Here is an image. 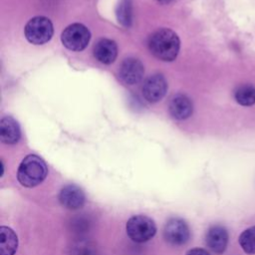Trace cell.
Listing matches in <instances>:
<instances>
[{
    "label": "cell",
    "instance_id": "cell-6",
    "mask_svg": "<svg viewBox=\"0 0 255 255\" xmlns=\"http://www.w3.org/2000/svg\"><path fill=\"white\" fill-rule=\"evenodd\" d=\"M164 239L173 246L185 244L190 237V230L187 223L181 218H170L163 229Z\"/></svg>",
    "mask_w": 255,
    "mask_h": 255
},
{
    "label": "cell",
    "instance_id": "cell-1",
    "mask_svg": "<svg viewBox=\"0 0 255 255\" xmlns=\"http://www.w3.org/2000/svg\"><path fill=\"white\" fill-rule=\"evenodd\" d=\"M180 42L178 36L170 29H159L151 34L148 48L151 54L162 61H172L179 52Z\"/></svg>",
    "mask_w": 255,
    "mask_h": 255
},
{
    "label": "cell",
    "instance_id": "cell-20",
    "mask_svg": "<svg viewBox=\"0 0 255 255\" xmlns=\"http://www.w3.org/2000/svg\"><path fill=\"white\" fill-rule=\"evenodd\" d=\"M186 255H209V253L203 248H192L187 251Z\"/></svg>",
    "mask_w": 255,
    "mask_h": 255
},
{
    "label": "cell",
    "instance_id": "cell-7",
    "mask_svg": "<svg viewBox=\"0 0 255 255\" xmlns=\"http://www.w3.org/2000/svg\"><path fill=\"white\" fill-rule=\"evenodd\" d=\"M61 205L70 210H76L84 206L86 195L83 189L76 184L65 185L59 193Z\"/></svg>",
    "mask_w": 255,
    "mask_h": 255
},
{
    "label": "cell",
    "instance_id": "cell-2",
    "mask_svg": "<svg viewBox=\"0 0 255 255\" xmlns=\"http://www.w3.org/2000/svg\"><path fill=\"white\" fill-rule=\"evenodd\" d=\"M48 174V167L43 158L36 154H29L21 161L17 179L25 187H35L42 183Z\"/></svg>",
    "mask_w": 255,
    "mask_h": 255
},
{
    "label": "cell",
    "instance_id": "cell-16",
    "mask_svg": "<svg viewBox=\"0 0 255 255\" xmlns=\"http://www.w3.org/2000/svg\"><path fill=\"white\" fill-rule=\"evenodd\" d=\"M242 250L250 255L255 254V225L245 229L238 238Z\"/></svg>",
    "mask_w": 255,
    "mask_h": 255
},
{
    "label": "cell",
    "instance_id": "cell-4",
    "mask_svg": "<svg viewBox=\"0 0 255 255\" xmlns=\"http://www.w3.org/2000/svg\"><path fill=\"white\" fill-rule=\"evenodd\" d=\"M53 24L47 17L37 16L29 20L25 26L27 40L35 45H42L48 42L53 36Z\"/></svg>",
    "mask_w": 255,
    "mask_h": 255
},
{
    "label": "cell",
    "instance_id": "cell-19",
    "mask_svg": "<svg viewBox=\"0 0 255 255\" xmlns=\"http://www.w3.org/2000/svg\"><path fill=\"white\" fill-rule=\"evenodd\" d=\"M75 227H76V232L78 233H82L84 231H86L87 229H89L90 226V221L87 218H76L73 223H72Z\"/></svg>",
    "mask_w": 255,
    "mask_h": 255
},
{
    "label": "cell",
    "instance_id": "cell-3",
    "mask_svg": "<svg viewBox=\"0 0 255 255\" xmlns=\"http://www.w3.org/2000/svg\"><path fill=\"white\" fill-rule=\"evenodd\" d=\"M126 230L130 240L136 243H143L150 240L155 235L156 225L150 217L137 214L128 220Z\"/></svg>",
    "mask_w": 255,
    "mask_h": 255
},
{
    "label": "cell",
    "instance_id": "cell-17",
    "mask_svg": "<svg viewBox=\"0 0 255 255\" xmlns=\"http://www.w3.org/2000/svg\"><path fill=\"white\" fill-rule=\"evenodd\" d=\"M117 17L119 22L125 26L128 27L131 23V5L129 0H122L117 9Z\"/></svg>",
    "mask_w": 255,
    "mask_h": 255
},
{
    "label": "cell",
    "instance_id": "cell-14",
    "mask_svg": "<svg viewBox=\"0 0 255 255\" xmlns=\"http://www.w3.org/2000/svg\"><path fill=\"white\" fill-rule=\"evenodd\" d=\"M18 248V236L8 227H0V255H14Z\"/></svg>",
    "mask_w": 255,
    "mask_h": 255
},
{
    "label": "cell",
    "instance_id": "cell-8",
    "mask_svg": "<svg viewBox=\"0 0 255 255\" xmlns=\"http://www.w3.org/2000/svg\"><path fill=\"white\" fill-rule=\"evenodd\" d=\"M167 90V84L163 76L159 74L148 77L142 87V95L146 101L150 103H156L160 101Z\"/></svg>",
    "mask_w": 255,
    "mask_h": 255
},
{
    "label": "cell",
    "instance_id": "cell-5",
    "mask_svg": "<svg viewBox=\"0 0 255 255\" xmlns=\"http://www.w3.org/2000/svg\"><path fill=\"white\" fill-rule=\"evenodd\" d=\"M91 34L89 29L80 23L68 26L62 33V43L66 48L72 51L84 50L90 42Z\"/></svg>",
    "mask_w": 255,
    "mask_h": 255
},
{
    "label": "cell",
    "instance_id": "cell-18",
    "mask_svg": "<svg viewBox=\"0 0 255 255\" xmlns=\"http://www.w3.org/2000/svg\"><path fill=\"white\" fill-rule=\"evenodd\" d=\"M71 255H98V254H97V250L94 248V246L91 243L81 239L80 241L76 242L72 247Z\"/></svg>",
    "mask_w": 255,
    "mask_h": 255
},
{
    "label": "cell",
    "instance_id": "cell-11",
    "mask_svg": "<svg viewBox=\"0 0 255 255\" xmlns=\"http://www.w3.org/2000/svg\"><path fill=\"white\" fill-rule=\"evenodd\" d=\"M168 109L172 118L176 120H184L191 116L193 106L188 97L179 94L171 99Z\"/></svg>",
    "mask_w": 255,
    "mask_h": 255
},
{
    "label": "cell",
    "instance_id": "cell-9",
    "mask_svg": "<svg viewBox=\"0 0 255 255\" xmlns=\"http://www.w3.org/2000/svg\"><path fill=\"white\" fill-rule=\"evenodd\" d=\"M144 73L141 62L134 58L126 59L120 68V78L127 85H134L140 82Z\"/></svg>",
    "mask_w": 255,
    "mask_h": 255
},
{
    "label": "cell",
    "instance_id": "cell-12",
    "mask_svg": "<svg viewBox=\"0 0 255 255\" xmlns=\"http://www.w3.org/2000/svg\"><path fill=\"white\" fill-rule=\"evenodd\" d=\"M96 59L103 64L113 63L118 55V47L115 41L111 39H101L94 48Z\"/></svg>",
    "mask_w": 255,
    "mask_h": 255
},
{
    "label": "cell",
    "instance_id": "cell-13",
    "mask_svg": "<svg viewBox=\"0 0 255 255\" xmlns=\"http://www.w3.org/2000/svg\"><path fill=\"white\" fill-rule=\"evenodd\" d=\"M21 136L18 123L11 117H4L0 121V139L6 144L16 143Z\"/></svg>",
    "mask_w": 255,
    "mask_h": 255
},
{
    "label": "cell",
    "instance_id": "cell-15",
    "mask_svg": "<svg viewBox=\"0 0 255 255\" xmlns=\"http://www.w3.org/2000/svg\"><path fill=\"white\" fill-rule=\"evenodd\" d=\"M234 98L236 102L245 107H249L255 104V87L250 84H244L239 86L234 92Z\"/></svg>",
    "mask_w": 255,
    "mask_h": 255
},
{
    "label": "cell",
    "instance_id": "cell-10",
    "mask_svg": "<svg viewBox=\"0 0 255 255\" xmlns=\"http://www.w3.org/2000/svg\"><path fill=\"white\" fill-rule=\"evenodd\" d=\"M205 240L211 251L216 254H222L228 244V232L221 225H213L208 229Z\"/></svg>",
    "mask_w": 255,
    "mask_h": 255
},
{
    "label": "cell",
    "instance_id": "cell-21",
    "mask_svg": "<svg viewBox=\"0 0 255 255\" xmlns=\"http://www.w3.org/2000/svg\"><path fill=\"white\" fill-rule=\"evenodd\" d=\"M156 1L159 2V3H161V4H167V3L171 2L172 0H156Z\"/></svg>",
    "mask_w": 255,
    "mask_h": 255
}]
</instances>
